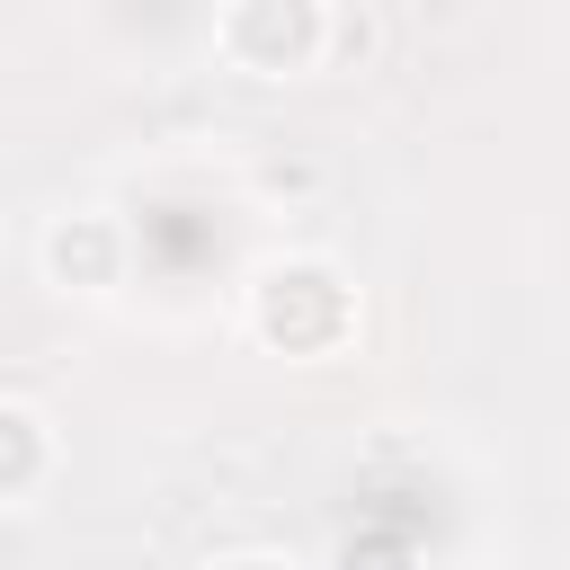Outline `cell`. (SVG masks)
<instances>
[{
    "mask_svg": "<svg viewBox=\"0 0 570 570\" xmlns=\"http://www.w3.org/2000/svg\"><path fill=\"white\" fill-rule=\"evenodd\" d=\"M0 445H9V463H0V499H27L36 472H45V419H36L27 401H9V410H0Z\"/></svg>",
    "mask_w": 570,
    "mask_h": 570,
    "instance_id": "4",
    "label": "cell"
},
{
    "mask_svg": "<svg viewBox=\"0 0 570 570\" xmlns=\"http://www.w3.org/2000/svg\"><path fill=\"white\" fill-rule=\"evenodd\" d=\"M45 267H53L62 285H107V276H116V232H107L98 214H71V223L45 232Z\"/></svg>",
    "mask_w": 570,
    "mask_h": 570,
    "instance_id": "3",
    "label": "cell"
},
{
    "mask_svg": "<svg viewBox=\"0 0 570 570\" xmlns=\"http://www.w3.org/2000/svg\"><path fill=\"white\" fill-rule=\"evenodd\" d=\"M347 285L330 276V267H312V258H294V267H267L258 276V338L267 347H285V356H321V347H338V330H347Z\"/></svg>",
    "mask_w": 570,
    "mask_h": 570,
    "instance_id": "1",
    "label": "cell"
},
{
    "mask_svg": "<svg viewBox=\"0 0 570 570\" xmlns=\"http://www.w3.org/2000/svg\"><path fill=\"white\" fill-rule=\"evenodd\" d=\"M223 570H276V561H223Z\"/></svg>",
    "mask_w": 570,
    "mask_h": 570,
    "instance_id": "5",
    "label": "cell"
},
{
    "mask_svg": "<svg viewBox=\"0 0 570 570\" xmlns=\"http://www.w3.org/2000/svg\"><path fill=\"white\" fill-rule=\"evenodd\" d=\"M223 53L240 71H303L321 53V0H223Z\"/></svg>",
    "mask_w": 570,
    "mask_h": 570,
    "instance_id": "2",
    "label": "cell"
}]
</instances>
